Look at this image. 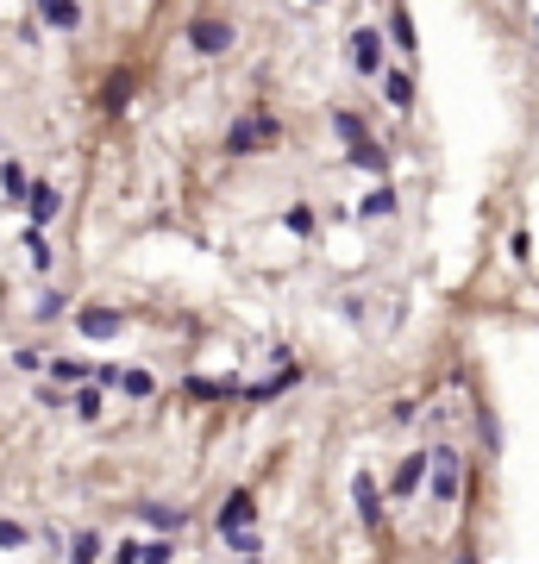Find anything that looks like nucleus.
Masks as SVG:
<instances>
[{"mask_svg":"<svg viewBox=\"0 0 539 564\" xmlns=\"http://www.w3.org/2000/svg\"><path fill=\"white\" fill-rule=\"evenodd\" d=\"M276 145H283V120H276L270 107H251L226 126V157H264Z\"/></svg>","mask_w":539,"mask_h":564,"instance_id":"f257e3e1","label":"nucleus"},{"mask_svg":"<svg viewBox=\"0 0 539 564\" xmlns=\"http://www.w3.org/2000/svg\"><path fill=\"white\" fill-rule=\"evenodd\" d=\"M182 38H189V51H195V57H226L232 44H239V26H232L226 13H195Z\"/></svg>","mask_w":539,"mask_h":564,"instance_id":"f03ea898","label":"nucleus"},{"mask_svg":"<svg viewBox=\"0 0 539 564\" xmlns=\"http://www.w3.org/2000/svg\"><path fill=\"white\" fill-rule=\"evenodd\" d=\"M351 69H358V76H383V69H389V32L383 26H358V32H351Z\"/></svg>","mask_w":539,"mask_h":564,"instance_id":"7ed1b4c3","label":"nucleus"},{"mask_svg":"<svg viewBox=\"0 0 539 564\" xmlns=\"http://www.w3.org/2000/svg\"><path fill=\"white\" fill-rule=\"evenodd\" d=\"M433 470H427V477H433V502H458V477H464V452H458V445H433Z\"/></svg>","mask_w":539,"mask_h":564,"instance_id":"20e7f679","label":"nucleus"},{"mask_svg":"<svg viewBox=\"0 0 539 564\" xmlns=\"http://www.w3.org/2000/svg\"><path fill=\"white\" fill-rule=\"evenodd\" d=\"M132 94H138V69H107V82H101V94H95V101H101V113H107V120H120V113L132 107Z\"/></svg>","mask_w":539,"mask_h":564,"instance_id":"39448f33","label":"nucleus"},{"mask_svg":"<svg viewBox=\"0 0 539 564\" xmlns=\"http://www.w3.org/2000/svg\"><path fill=\"white\" fill-rule=\"evenodd\" d=\"M383 32H389V44L402 57H420V32H414V13H408V0H389V19H383Z\"/></svg>","mask_w":539,"mask_h":564,"instance_id":"423d86ee","label":"nucleus"},{"mask_svg":"<svg viewBox=\"0 0 539 564\" xmlns=\"http://www.w3.org/2000/svg\"><path fill=\"white\" fill-rule=\"evenodd\" d=\"M182 395H189V402H239L245 383H232V376H189Z\"/></svg>","mask_w":539,"mask_h":564,"instance_id":"0eeeda50","label":"nucleus"},{"mask_svg":"<svg viewBox=\"0 0 539 564\" xmlns=\"http://www.w3.org/2000/svg\"><path fill=\"white\" fill-rule=\"evenodd\" d=\"M351 502H358V521H364V527H383V489H377V477H370V470H358V477H351Z\"/></svg>","mask_w":539,"mask_h":564,"instance_id":"6e6552de","label":"nucleus"},{"mask_svg":"<svg viewBox=\"0 0 539 564\" xmlns=\"http://www.w3.org/2000/svg\"><path fill=\"white\" fill-rule=\"evenodd\" d=\"M257 521V496H251V489H232V496L220 502V533L232 539V533H245Z\"/></svg>","mask_w":539,"mask_h":564,"instance_id":"1a4fd4ad","label":"nucleus"},{"mask_svg":"<svg viewBox=\"0 0 539 564\" xmlns=\"http://www.w3.org/2000/svg\"><path fill=\"white\" fill-rule=\"evenodd\" d=\"M427 470H433V458H427V452H408L402 464H395V477H389V496H395V502L414 496V489L427 483Z\"/></svg>","mask_w":539,"mask_h":564,"instance_id":"9d476101","label":"nucleus"},{"mask_svg":"<svg viewBox=\"0 0 539 564\" xmlns=\"http://www.w3.org/2000/svg\"><path fill=\"white\" fill-rule=\"evenodd\" d=\"M32 13L51 32H82V0H32Z\"/></svg>","mask_w":539,"mask_h":564,"instance_id":"9b49d317","label":"nucleus"},{"mask_svg":"<svg viewBox=\"0 0 539 564\" xmlns=\"http://www.w3.org/2000/svg\"><path fill=\"white\" fill-rule=\"evenodd\" d=\"M19 207L32 214V226H51V220L63 214V195H57L51 182H32V188H26V201H19Z\"/></svg>","mask_w":539,"mask_h":564,"instance_id":"f8f14e48","label":"nucleus"},{"mask_svg":"<svg viewBox=\"0 0 539 564\" xmlns=\"http://www.w3.org/2000/svg\"><path fill=\"white\" fill-rule=\"evenodd\" d=\"M76 326H82V339H120L126 314H120V308H82V314H76Z\"/></svg>","mask_w":539,"mask_h":564,"instance_id":"ddd939ff","label":"nucleus"},{"mask_svg":"<svg viewBox=\"0 0 539 564\" xmlns=\"http://www.w3.org/2000/svg\"><path fill=\"white\" fill-rule=\"evenodd\" d=\"M377 82H383V101H389L395 113H414V76H408V69H395V63H389Z\"/></svg>","mask_w":539,"mask_h":564,"instance_id":"4468645a","label":"nucleus"},{"mask_svg":"<svg viewBox=\"0 0 539 564\" xmlns=\"http://www.w3.org/2000/svg\"><path fill=\"white\" fill-rule=\"evenodd\" d=\"M345 163H351V170H364V176H389V163H395V157L377 145V138H364V145H351V151H345Z\"/></svg>","mask_w":539,"mask_h":564,"instance_id":"2eb2a0df","label":"nucleus"},{"mask_svg":"<svg viewBox=\"0 0 539 564\" xmlns=\"http://www.w3.org/2000/svg\"><path fill=\"white\" fill-rule=\"evenodd\" d=\"M395 201H402V195H395L389 182H377V188H370V195L358 201V214H364V220H389V214H395Z\"/></svg>","mask_w":539,"mask_h":564,"instance_id":"dca6fc26","label":"nucleus"},{"mask_svg":"<svg viewBox=\"0 0 539 564\" xmlns=\"http://www.w3.org/2000/svg\"><path fill=\"white\" fill-rule=\"evenodd\" d=\"M333 132L345 138V145H364V138H370V120H364V113H351V107H333Z\"/></svg>","mask_w":539,"mask_h":564,"instance_id":"f3484780","label":"nucleus"},{"mask_svg":"<svg viewBox=\"0 0 539 564\" xmlns=\"http://www.w3.org/2000/svg\"><path fill=\"white\" fill-rule=\"evenodd\" d=\"M26 264H32L38 276L57 264V251H51V239H44V226H32V232H26Z\"/></svg>","mask_w":539,"mask_h":564,"instance_id":"a211bd4d","label":"nucleus"},{"mask_svg":"<svg viewBox=\"0 0 539 564\" xmlns=\"http://www.w3.org/2000/svg\"><path fill=\"white\" fill-rule=\"evenodd\" d=\"M107 546H101V533H76V539H69V564H95Z\"/></svg>","mask_w":539,"mask_h":564,"instance_id":"6ab92c4d","label":"nucleus"},{"mask_svg":"<svg viewBox=\"0 0 539 564\" xmlns=\"http://www.w3.org/2000/svg\"><path fill=\"white\" fill-rule=\"evenodd\" d=\"M138 514H145L157 533H176V527H182V514H176V508H163V502H138Z\"/></svg>","mask_w":539,"mask_h":564,"instance_id":"aec40b11","label":"nucleus"},{"mask_svg":"<svg viewBox=\"0 0 539 564\" xmlns=\"http://www.w3.org/2000/svg\"><path fill=\"white\" fill-rule=\"evenodd\" d=\"M63 308H69V295H63V289H44L32 314H38V326H51V320H63Z\"/></svg>","mask_w":539,"mask_h":564,"instance_id":"412c9836","label":"nucleus"},{"mask_svg":"<svg viewBox=\"0 0 539 564\" xmlns=\"http://www.w3.org/2000/svg\"><path fill=\"white\" fill-rule=\"evenodd\" d=\"M69 408H76L82 420H101V383H88V389H76V395H69Z\"/></svg>","mask_w":539,"mask_h":564,"instance_id":"4be33fe9","label":"nucleus"},{"mask_svg":"<svg viewBox=\"0 0 539 564\" xmlns=\"http://www.w3.org/2000/svg\"><path fill=\"white\" fill-rule=\"evenodd\" d=\"M0 188H7V201H26V170H19V163H0Z\"/></svg>","mask_w":539,"mask_h":564,"instance_id":"5701e85b","label":"nucleus"},{"mask_svg":"<svg viewBox=\"0 0 539 564\" xmlns=\"http://www.w3.org/2000/svg\"><path fill=\"white\" fill-rule=\"evenodd\" d=\"M120 389H126V395H138V402H151V395H157L151 370H126V376H120Z\"/></svg>","mask_w":539,"mask_h":564,"instance_id":"b1692460","label":"nucleus"},{"mask_svg":"<svg viewBox=\"0 0 539 564\" xmlns=\"http://www.w3.org/2000/svg\"><path fill=\"white\" fill-rule=\"evenodd\" d=\"M19 546H32V533L19 521H0V552H19Z\"/></svg>","mask_w":539,"mask_h":564,"instance_id":"393cba45","label":"nucleus"},{"mask_svg":"<svg viewBox=\"0 0 539 564\" xmlns=\"http://www.w3.org/2000/svg\"><path fill=\"white\" fill-rule=\"evenodd\" d=\"M283 226H289V232H301V239H308V232H314V207H301V201H295L289 214H283Z\"/></svg>","mask_w":539,"mask_h":564,"instance_id":"a878e982","label":"nucleus"},{"mask_svg":"<svg viewBox=\"0 0 539 564\" xmlns=\"http://www.w3.org/2000/svg\"><path fill=\"white\" fill-rule=\"evenodd\" d=\"M113 564H145V539H126V546H113Z\"/></svg>","mask_w":539,"mask_h":564,"instance_id":"bb28decb","label":"nucleus"},{"mask_svg":"<svg viewBox=\"0 0 539 564\" xmlns=\"http://www.w3.org/2000/svg\"><path fill=\"white\" fill-rule=\"evenodd\" d=\"M51 376H57V383H82V376H88V364H76V358H57V370H51Z\"/></svg>","mask_w":539,"mask_h":564,"instance_id":"cd10ccee","label":"nucleus"},{"mask_svg":"<svg viewBox=\"0 0 539 564\" xmlns=\"http://www.w3.org/2000/svg\"><path fill=\"white\" fill-rule=\"evenodd\" d=\"M232 552H239V558H257V552H264V546H257V533L245 527V533H232Z\"/></svg>","mask_w":539,"mask_h":564,"instance_id":"c85d7f7f","label":"nucleus"},{"mask_svg":"<svg viewBox=\"0 0 539 564\" xmlns=\"http://www.w3.org/2000/svg\"><path fill=\"white\" fill-rule=\"evenodd\" d=\"M170 558H176L170 539H151V546H145V564H170Z\"/></svg>","mask_w":539,"mask_h":564,"instance_id":"c756f323","label":"nucleus"},{"mask_svg":"<svg viewBox=\"0 0 539 564\" xmlns=\"http://www.w3.org/2000/svg\"><path fill=\"white\" fill-rule=\"evenodd\" d=\"M477 427H483V445H489V452H496V445H502V427H496V414H477Z\"/></svg>","mask_w":539,"mask_h":564,"instance_id":"7c9ffc66","label":"nucleus"},{"mask_svg":"<svg viewBox=\"0 0 539 564\" xmlns=\"http://www.w3.org/2000/svg\"><path fill=\"white\" fill-rule=\"evenodd\" d=\"M38 402H44V408H69V395H63L57 383H44V389H38Z\"/></svg>","mask_w":539,"mask_h":564,"instance_id":"2f4dec72","label":"nucleus"},{"mask_svg":"<svg viewBox=\"0 0 539 564\" xmlns=\"http://www.w3.org/2000/svg\"><path fill=\"white\" fill-rule=\"evenodd\" d=\"M458 564H483V558H477V552H464V558H458Z\"/></svg>","mask_w":539,"mask_h":564,"instance_id":"473e14b6","label":"nucleus"},{"mask_svg":"<svg viewBox=\"0 0 539 564\" xmlns=\"http://www.w3.org/2000/svg\"><path fill=\"white\" fill-rule=\"evenodd\" d=\"M533 38H539V19H533Z\"/></svg>","mask_w":539,"mask_h":564,"instance_id":"72a5a7b5","label":"nucleus"},{"mask_svg":"<svg viewBox=\"0 0 539 564\" xmlns=\"http://www.w3.org/2000/svg\"><path fill=\"white\" fill-rule=\"evenodd\" d=\"M308 7H320V0H308Z\"/></svg>","mask_w":539,"mask_h":564,"instance_id":"f704fd0d","label":"nucleus"}]
</instances>
